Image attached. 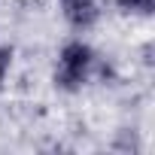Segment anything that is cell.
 <instances>
[{
  "label": "cell",
  "instance_id": "1",
  "mask_svg": "<svg viewBox=\"0 0 155 155\" xmlns=\"http://www.w3.org/2000/svg\"><path fill=\"white\" fill-rule=\"evenodd\" d=\"M97 67H101L97 52L82 37H73V40L61 43V49H58V64H55V73H52V82H55L58 91L76 94V91H82V85L91 82Z\"/></svg>",
  "mask_w": 155,
  "mask_h": 155
},
{
  "label": "cell",
  "instance_id": "2",
  "mask_svg": "<svg viewBox=\"0 0 155 155\" xmlns=\"http://www.w3.org/2000/svg\"><path fill=\"white\" fill-rule=\"evenodd\" d=\"M58 6L76 34H85L101 21V0H58Z\"/></svg>",
  "mask_w": 155,
  "mask_h": 155
},
{
  "label": "cell",
  "instance_id": "3",
  "mask_svg": "<svg viewBox=\"0 0 155 155\" xmlns=\"http://www.w3.org/2000/svg\"><path fill=\"white\" fill-rule=\"evenodd\" d=\"M119 12H128V15H152L155 9V0H113Z\"/></svg>",
  "mask_w": 155,
  "mask_h": 155
},
{
  "label": "cell",
  "instance_id": "4",
  "mask_svg": "<svg viewBox=\"0 0 155 155\" xmlns=\"http://www.w3.org/2000/svg\"><path fill=\"white\" fill-rule=\"evenodd\" d=\"M9 67H12V49H9V46H0V85L6 82Z\"/></svg>",
  "mask_w": 155,
  "mask_h": 155
}]
</instances>
